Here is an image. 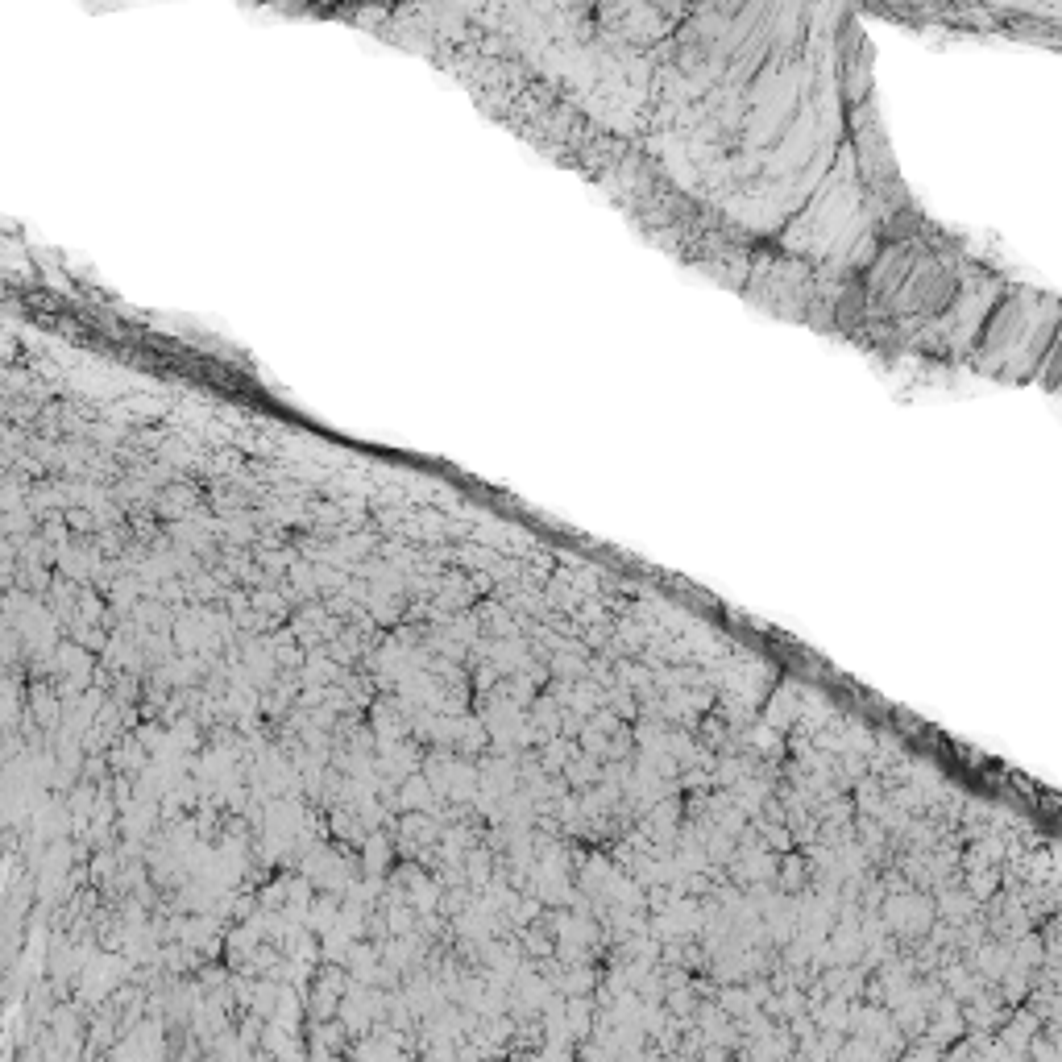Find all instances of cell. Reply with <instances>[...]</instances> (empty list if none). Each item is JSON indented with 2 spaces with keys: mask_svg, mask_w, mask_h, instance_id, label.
I'll return each mask as SVG.
<instances>
[{
  "mask_svg": "<svg viewBox=\"0 0 1062 1062\" xmlns=\"http://www.w3.org/2000/svg\"><path fill=\"white\" fill-rule=\"evenodd\" d=\"M905 1062H942V1050H938V1046H930V1042H921L917 1050H909V1054H905Z\"/></svg>",
  "mask_w": 1062,
  "mask_h": 1062,
  "instance_id": "cell-1",
  "label": "cell"
}]
</instances>
